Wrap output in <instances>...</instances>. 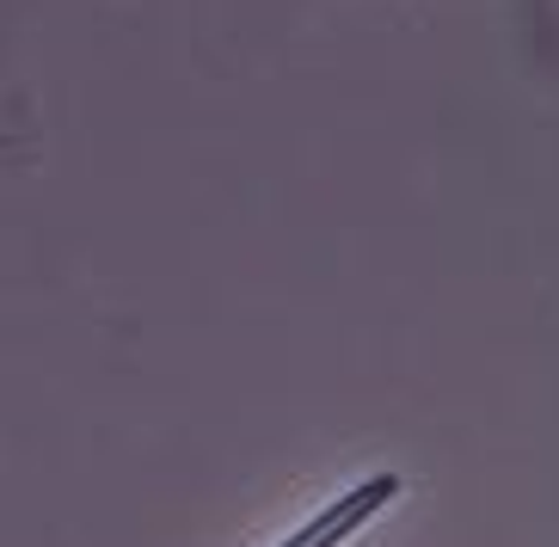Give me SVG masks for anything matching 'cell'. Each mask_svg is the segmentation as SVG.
Here are the masks:
<instances>
[{"label": "cell", "mask_w": 559, "mask_h": 547, "mask_svg": "<svg viewBox=\"0 0 559 547\" xmlns=\"http://www.w3.org/2000/svg\"><path fill=\"white\" fill-rule=\"evenodd\" d=\"M394 492H400V480H394V474H376L369 486H357L350 498H338L332 511H320V516H313V523H308L301 535H289V547H326V542H345L350 530H362V516H369V511H381V504H388Z\"/></svg>", "instance_id": "1"}]
</instances>
